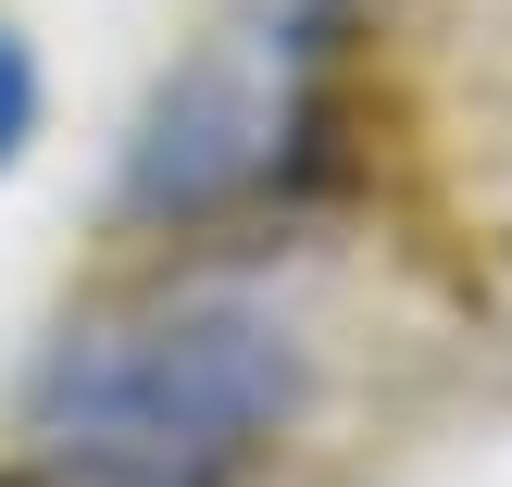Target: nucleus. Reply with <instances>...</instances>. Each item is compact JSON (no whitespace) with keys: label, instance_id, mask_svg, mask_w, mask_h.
Listing matches in <instances>:
<instances>
[{"label":"nucleus","instance_id":"nucleus-2","mask_svg":"<svg viewBox=\"0 0 512 487\" xmlns=\"http://www.w3.org/2000/svg\"><path fill=\"white\" fill-rule=\"evenodd\" d=\"M300 125H313V38L275 13L213 25L188 63L150 88L138 138H125V213L150 225H200V213H238L288 175Z\"/></svg>","mask_w":512,"mask_h":487},{"label":"nucleus","instance_id":"nucleus-3","mask_svg":"<svg viewBox=\"0 0 512 487\" xmlns=\"http://www.w3.org/2000/svg\"><path fill=\"white\" fill-rule=\"evenodd\" d=\"M25 138H38V50L25 25H0V175L25 163Z\"/></svg>","mask_w":512,"mask_h":487},{"label":"nucleus","instance_id":"nucleus-4","mask_svg":"<svg viewBox=\"0 0 512 487\" xmlns=\"http://www.w3.org/2000/svg\"><path fill=\"white\" fill-rule=\"evenodd\" d=\"M0 487H113V475H88V463H63V450H25V463H0Z\"/></svg>","mask_w":512,"mask_h":487},{"label":"nucleus","instance_id":"nucleus-1","mask_svg":"<svg viewBox=\"0 0 512 487\" xmlns=\"http://www.w3.org/2000/svg\"><path fill=\"white\" fill-rule=\"evenodd\" d=\"M313 400L288 313L263 300H150V313L63 325L25 375V438L113 487H238Z\"/></svg>","mask_w":512,"mask_h":487}]
</instances>
